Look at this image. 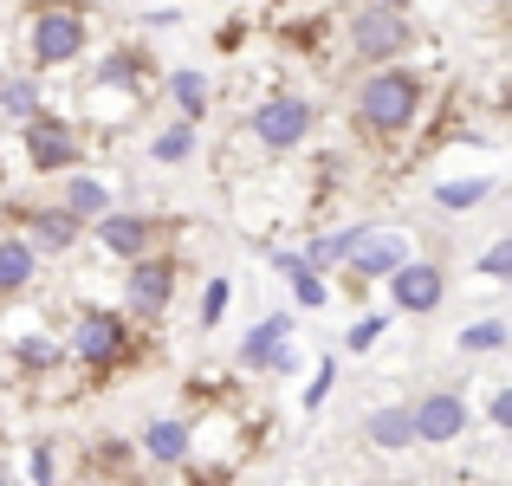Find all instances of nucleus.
Here are the masks:
<instances>
[{"instance_id": "nucleus-11", "label": "nucleus", "mask_w": 512, "mask_h": 486, "mask_svg": "<svg viewBox=\"0 0 512 486\" xmlns=\"http://www.w3.org/2000/svg\"><path fill=\"white\" fill-rule=\"evenodd\" d=\"M389 299H396L402 312H441V299H448V273H441L435 260H402L396 273H389Z\"/></svg>"}, {"instance_id": "nucleus-23", "label": "nucleus", "mask_w": 512, "mask_h": 486, "mask_svg": "<svg viewBox=\"0 0 512 486\" xmlns=\"http://www.w3.org/2000/svg\"><path fill=\"white\" fill-rule=\"evenodd\" d=\"M506 324L500 318H480V324H467V331H461V350H467V357H487V350H506Z\"/></svg>"}, {"instance_id": "nucleus-30", "label": "nucleus", "mask_w": 512, "mask_h": 486, "mask_svg": "<svg viewBox=\"0 0 512 486\" xmlns=\"http://www.w3.org/2000/svg\"><path fill=\"white\" fill-rule=\"evenodd\" d=\"M487 422H493V428H512V389H493V402H487Z\"/></svg>"}, {"instance_id": "nucleus-4", "label": "nucleus", "mask_w": 512, "mask_h": 486, "mask_svg": "<svg viewBox=\"0 0 512 486\" xmlns=\"http://www.w3.org/2000/svg\"><path fill=\"white\" fill-rule=\"evenodd\" d=\"M415 26L402 7H370L363 0V13H350V52H357V65H396L402 52H409Z\"/></svg>"}, {"instance_id": "nucleus-34", "label": "nucleus", "mask_w": 512, "mask_h": 486, "mask_svg": "<svg viewBox=\"0 0 512 486\" xmlns=\"http://www.w3.org/2000/svg\"><path fill=\"white\" fill-rule=\"evenodd\" d=\"M0 78H7V72H0Z\"/></svg>"}, {"instance_id": "nucleus-16", "label": "nucleus", "mask_w": 512, "mask_h": 486, "mask_svg": "<svg viewBox=\"0 0 512 486\" xmlns=\"http://www.w3.org/2000/svg\"><path fill=\"white\" fill-rule=\"evenodd\" d=\"M59 208L72 214L78 227H91L104 208H111V188H104L98 175H72V182H65V195H59Z\"/></svg>"}, {"instance_id": "nucleus-1", "label": "nucleus", "mask_w": 512, "mask_h": 486, "mask_svg": "<svg viewBox=\"0 0 512 486\" xmlns=\"http://www.w3.org/2000/svg\"><path fill=\"white\" fill-rule=\"evenodd\" d=\"M415 117H422V78H415V72H402V65H376V72L357 85V130L370 143L409 137Z\"/></svg>"}, {"instance_id": "nucleus-10", "label": "nucleus", "mask_w": 512, "mask_h": 486, "mask_svg": "<svg viewBox=\"0 0 512 486\" xmlns=\"http://www.w3.org/2000/svg\"><path fill=\"white\" fill-rule=\"evenodd\" d=\"M409 422H415V441L448 448V441L467 435V396H454V389H428V396L409 409Z\"/></svg>"}, {"instance_id": "nucleus-15", "label": "nucleus", "mask_w": 512, "mask_h": 486, "mask_svg": "<svg viewBox=\"0 0 512 486\" xmlns=\"http://www.w3.org/2000/svg\"><path fill=\"white\" fill-rule=\"evenodd\" d=\"M169 98H175V111H182V124H201L208 117V72H195V65H175L169 72Z\"/></svg>"}, {"instance_id": "nucleus-13", "label": "nucleus", "mask_w": 512, "mask_h": 486, "mask_svg": "<svg viewBox=\"0 0 512 486\" xmlns=\"http://www.w3.org/2000/svg\"><path fill=\"white\" fill-rule=\"evenodd\" d=\"M286 337H292V318L273 312L266 324H253V331H247V344H240V363H247V370H273V363L286 357Z\"/></svg>"}, {"instance_id": "nucleus-9", "label": "nucleus", "mask_w": 512, "mask_h": 486, "mask_svg": "<svg viewBox=\"0 0 512 486\" xmlns=\"http://www.w3.org/2000/svg\"><path fill=\"white\" fill-rule=\"evenodd\" d=\"M91 234H98L104 253L137 260V253H150L156 240H163V221H150V214H137V208H104L98 221H91Z\"/></svg>"}, {"instance_id": "nucleus-8", "label": "nucleus", "mask_w": 512, "mask_h": 486, "mask_svg": "<svg viewBox=\"0 0 512 486\" xmlns=\"http://www.w3.org/2000/svg\"><path fill=\"white\" fill-rule=\"evenodd\" d=\"M402 260H409V240H402L396 227H370V221H363V234L350 240V253H344L350 286H363V279H389Z\"/></svg>"}, {"instance_id": "nucleus-19", "label": "nucleus", "mask_w": 512, "mask_h": 486, "mask_svg": "<svg viewBox=\"0 0 512 486\" xmlns=\"http://www.w3.org/2000/svg\"><path fill=\"white\" fill-rule=\"evenodd\" d=\"M143 454L156 467H182L188 461V422H150L143 428Z\"/></svg>"}, {"instance_id": "nucleus-28", "label": "nucleus", "mask_w": 512, "mask_h": 486, "mask_svg": "<svg viewBox=\"0 0 512 486\" xmlns=\"http://www.w3.org/2000/svg\"><path fill=\"white\" fill-rule=\"evenodd\" d=\"M292 292H299V305H325L331 292H325V279L312 273V266H305V273H292Z\"/></svg>"}, {"instance_id": "nucleus-7", "label": "nucleus", "mask_w": 512, "mask_h": 486, "mask_svg": "<svg viewBox=\"0 0 512 486\" xmlns=\"http://www.w3.org/2000/svg\"><path fill=\"white\" fill-rule=\"evenodd\" d=\"M78 156H85V143H78V130L65 124V117H52V111H33V117H26V162H33L39 175L78 169Z\"/></svg>"}, {"instance_id": "nucleus-20", "label": "nucleus", "mask_w": 512, "mask_h": 486, "mask_svg": "<svg viewBox=\"0 0 512 486\" xmlns=\"http://www.w3.org/2000/svg\"><path fill=\"white\" fill-rule=\"evenodd\" d=\"M0 111L26 124V117L39 111V85H33V78H0Z\"/></svg>"}, {"instance_id": "nucleus-26", "label": "nucleus", "mask_w": 512, "mask_h": 486, "mask_svg": "<svg viewBox=\"0 0 512 486\" xmlns=\"http://www.w3.org/2000/svg\"><path fill=\"white\" fill-rule=\"evenodd\" d=\"M221 312H227V279H208V292H201V331L221 324Z\"/></svg>"}, {"instance_id": "nucleus-2", "label": "nucleus", "mask_w": 512, "mask_h": 486, "mask_svg": "<svg viewBox=\"0 0 512 486\" xmlns=\"http://www.w3.org/2000/svg\"><path fill=\"white\" fill-rule=\"evenodd\" d=\"M85 46H91L85 0H39L33 20H26V52H33L39 72H59V65L85 59Z\"/></svg>"}, {"instance_id": "nucleus-12", "label": "nucleus", "mask_w": 512, "mask_h": 486, "mask_svg": "<svg viewBox=\"0 0 512 486\" xmlns=\"http://www.w3.org/2000/svg\"><path fill=\"white\" fill-rule=\"evenodd\" d=\"M13 214H20V227H26L20 240H26L33 253H39V247H46V253H65L78 234H85V227H78L65 208H13Z\"/></svg>"}, {"instance_id": "nucleus-6", "label": "nucleus", "mask_w": 512, "mask_h": 486, "mask_svg": "<svg viewBox=\"0 0 512 486\" xmlns=\"http://www.w3.org/2000/svg\"><path fill=\"white\" fill-rule=\"evenodd\" d=\"M318 130V104L312 98H299V91H279V98H266V104H253V137L266 143V150H299L305 137Z\"/></svg>"}, {"instance_id": "nucleus-29", "label": "nucleus", "mask_w": 512, "mask_h": 486, "mask_svg": "<svg viewBox=\"0 0 512 486\" xmlns=\"http://www.w3.org/2000/svg\"><path fill=\"white\" fill-rule=\"evenodd\" d=\"M52 474H59V454L39 441V448H33V486H52Z\"/></svg>"}, {"instance_id": "nucleus-22", "label": "nucleus", "mask_w": 512, "mask_h": 486, "mask_svg": "<svg viewBox=\"0 0 512 486\" xmlns=\"http://www.w3.org/2000/svg\"><path fill=\"white\" fill-rule=\"evenodd\" d=\"M150 156L156 162H188L195 156V124H169L163 137H150Z\"/></svg>"}, {"instance_id": "nucleus-27", "label": "nucleus", "mask_w": 512, "mask_h": 486, "mask_svg": "<svg viewBox=\"0 0 512 486\" xmlns=\"http://www.w3.org/2000/svg\"><path fill=\"white\" fill-rule=\"evenodd\" d=\"M376 337H383V318H357V324H350V331H344V350H370L376 344Z\"/></svg>"}, {"instance_id": "nucleus-33", "label": "nucleus", "mask_w": 512, "mask_h": 486, "mask_svg": "<svg viewBox=\"0 0 512 486\" xmlns=\"http://www.w3.org/2000/svg\"><path fill=\"white\" fill-rule=\"evenodd\" d=\"M0 486H20V480H13V467H7V461H0Z\"/></svg>"}, {"instance_id": "nucleus-32", "label": "nucleus", "mask_w": 512, "mask_h": 486, "mask_svg": "<svg viewBox=\"0 0 512 486\" xmlns=\"http://www.w3.org/2000/svg\"><path fill=\"white\" fill-rule=\"evenodd\" d=\"M370 7H402V13H409V7H415V0H370Z\"/></svg>"}, {"instance_id": "nucleus-25", "label": "nucleus", "mask_w": 512, "mask_h": 486, "mask_svg": "<svg viewBox=\"0 0 512 486\" xmlns=\"http://www.w3.org/2000/svg\"><path fill=\"white\" fill-rule=\"evenodd\" d=\"M480 273H487V279H512V240H493V247L480 253Z\"/></svg>"}, {"instance_id": "nucleus-3", "label": "nucleus", "mask_w": 512, "mask_h": 486, "mask_svg": "<svg viewBox=\"0 0 512 486\" xmlns=\"http://www.w3.org/2000/svg\"><path fill=\"white\" fill-rule=\"evenodd\" d=\"M130 350H137V337H130V318L124 312H78L72 324V357L85 363V370H98V376H111V370H124L130 363Z\"/></svg>"}, {"instance_id": "nucleus-24", "label": "nucleus", "mask_w": 512, "mask_h": 486, "mask_svg": "<svg viewBox=\"0 0 512 486\" xmlns=\"http://www.w3.org/2000/svg\"><path fill=\"white\" fill-rule=\"evenodd\" d=\"M13 357H20V370H59L65 350L52 344V337H20V344H13Z\"/></svg>"}, {"instance_id": "nucleus-21", "label": "nucleus", "mask_w": 512, "mask_h": 486, "mask_svg": "<svg viewBox=\"0 0 512 486\" xmlns=\"http://www.w3.org/2000/svg\"><path fill=\"white\" fill-rule=\"evenodd\" d=\"M487 195H493V182H487V175H474V182H441V188H435V201H441L448 214L474 208V201H487Z\"/></svg>"}, {"instance_id": "nucleus-31", "label": "nucleus", "mask_w": 512, "mask_h": 486, "mask_svg": "<svg viewBox=\"0 0 512 486\" xmlns=\"http://www.w3.org/2000/svg\"><path fill=\"white\" fill-rule=\"evenodd\" d=\"M325 396H331V363H325V370L312 376V389H305V409H318V402H325Z\"/></svg>"}, {"instance_id": "nucleus-18", "label": "nucleus", "mask_w": 512, "mask_h": 486, "mask_svg": "<svg viewBox=\"0 0 512 486\" xmlns=\"http://www.w3.org/2000/svg\"><path fill=\"white\" fill-rule=\"evenodd\" d=\"M143 78H150V59H143L137 46H117L111 59H104L98 72H91V91H111V85H143Z\"/></svg>"}, {"instance_id": "nucleus-17", "label": "nucleus", "mask_w": 512, "mask_h": 486, "mask_svg": "<svg viewBox=\"0 0 512 486\" xmlns=\"http://www.w3.org/2000/svg\"><path fill=\"white\" fill-rule=\"evenodd\" d=\"M363 435H370V448L402 454V448L415 441V422H409V409H402V402H389V409H376L370 422H363Z\"/></svg>"}, {"instance_id": "nucleus-14", "label": "nucleus", "mask_w": 512, "mask_h": 486, "mask_svg": "<svg viewBox=\"0 0 512 486\" xmlns=\"http://www.w3.org/2000/svg\"><path fill=\"white\" fill-rule=\"evenodd\" d=\"M39 273V253L26 247L20 234H0V299H20Z\"/></svg>"}, {"instance_id": "nucleus-5", "label": "nucleus", "mask_w": 512, "mask_h": 486, "mask_svg": "<svg viewBox=\"0 0 512 486\" xmlns=\"http://www.w3.org/2000/svg\"><path fill=\"white\" fill-rule=\"evenodd\" d=\"M175 279H182V260L175 253H137L124 273V318H163L175 299Z\"/></svg>"}]
</instances>
